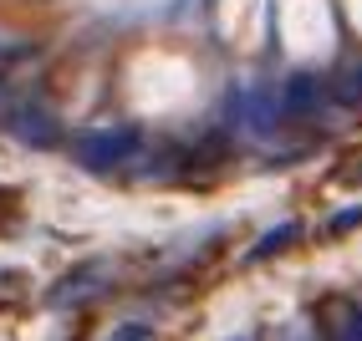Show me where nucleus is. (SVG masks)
<instances>
[{
  "label": "nucleus",
  "instance_id": "obj_5",
  "mask_svg": "<svg viewBox=\"0 0 362 341\" xmlns=\"http://www.w3.org/2000/svg\"><path fill=\"white\" fill-rule=\"evenodd\" d=\"M311 92H317L311 82H291V107H296V112H301V102H311Z\"/></svg>",
  "mask_w": 362,
  "mask_h": 341
},
{
  "label": "nucleus",
  "instance_id": "obj_7",
  "mask_svg": "<svg viewBox=\"0 0 362 341\" xmlns=\"http://www.w3.org/2000/svg\"><path fill=\"white\" fill-rule=\"evenodd\" d=\"M342 92H347V97H352V102H362V66H357V71H352V82H342Z\"/></svg>",
  "mask_w": 362,
  "mask_h": 341
},
{
  "label": "nucleus",
  "instance_id": "obj_4",
  "mask_svg": "<svg viewBox=\"0 0 362 341\" xmlns=\"http://www.w3.org/2000/svg\"><path fill=\"white\" fill-rule=\"evenodd\" d=\"M286 245H296V225H281L271 239H260V245L250 250V260H271V255H281Z\"/></svg>",
  "mask_w": 362,
  "mask_h": 341
},
{
  "label": "nucleus",
  "instance_id": "obj_9",
  "mask_svg": "<svg viewBox=\"0 0 362 341\" xmlns=\"http://www.w3.org/2000/svg\"><path fill=\"white\" fill-rule=\"evenodd\" d=\"M0 107H6V92H0Z\"/></svg>",
  "mask_w": 362,
  "mask_h": 341
},
{
  "label": "nucleus",
  "instance_id": "obj_2",
  "mask_svg": "<svg viewBox=\"0 0 362 341\" xmlns=\"http://www.w3.org/2000/svg\"><path fill=\"white\" fill-rule=\"evenodd\" d=\"M11 133L26 138V143H57V123L46 117V107H26V112L11 123Z\"/></svg>",
  "mask_w": 362,
  "mask_h": 341
},
{
  "label": "nucleus",
  "instance_id": "obj_3",
  "mask_svg": "<svg viewBox=\"0 0 362 341\" xmlns=\"http://www.w3.org/2000/svg\"><path fill=\"white\" fill-rule=\"evenodd\" d=\"M225 153H230V148H225V138H204L194 153H184V168H189V174H199V168L225 163Z\"/></svg>",
  "mask_w": 362,
  "mask_h": 341
},
{
  "label": "nucleus",
  "instance_id": "obj_8",
  "mask_svg": "<svg viewBox=\"0 0 362 341\" xmlns=\"http://www.w3.org/2000/svg\"><path fill=\"white\" fill-rule=\"evenodd\" d=\"M347 225H362V209H347V214L332 219V229H347Z\"/></svg>",
  "mask_w": 362,
  "mask_h": 341
},
{
  "label": "nucleus",
  "instance_id": "obj_6",
  "mask_svg": "<svg viewBox=\"0 0 362 341\" xmlns=\"http://www.w3.org/2000/svg\"><path fill=\"white\" fill-rule=\"evenodd\" d=\"M112 341H148V326H123Z\"/></svg>",
  "mask_w": 362,
  "mask_h": 341
},
{
  "label": "nucleus",
  "instance_id": "obj_1",
  "mask_svg": "<svg viewBox=\"0 0 362 341\" xmlns=\"http://www.w3.org/2000/svg\"><path fill=\"white\" fill-rule=\"evenodd\" d=\"M133 148H138V133H82L71 153L82 168H117Z\"/></svg>",
  "mask_w": 362,
  "mask_h": 341
}]
</instances>
